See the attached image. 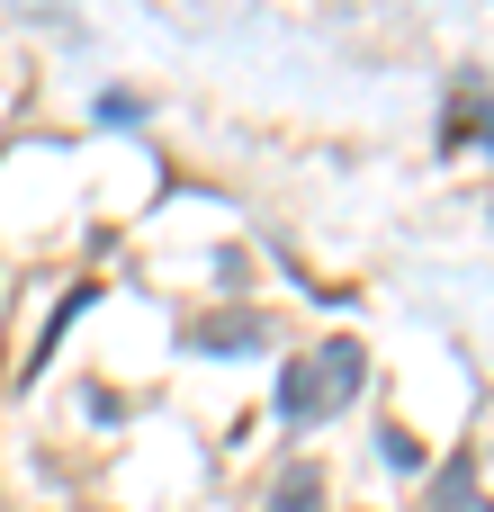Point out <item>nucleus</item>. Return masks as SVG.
<instances>
[{"label": "nucleus", "mask_w": 494, "mask_h": 512, "mask_svg": "<svg viewBox=\"0 0 494 512\" xmlns=\"http://www.w3.org/2000/svg\"><path fill=\"white\" fill-rule=\"evenodd\" d=\"M360 378H369V351H360V342L306 351L297 369H279V423H288V432H315L324 414H342V405L360 396Z\"/></svg>", "instance_id": "obj_1"}, {"label": "nucleus", "mask_w": 494, "mask_h": 512, "mask_svg": "<svg viewBox=\"0 0 494 512\" xmlns=\"http://www.w3.org/2000/svg\"><path fill=\"white\" fill-rule=\"evenodd\" d=\"M423 512H486V495H477V459H468V450L432 477V504H423Z\"/></svg>", "instance_id": "obj_2"}, {"label": "nucleus", "mask_w": 494, "mask_h": 512, "mask_svg": "<svg viewBox=\"0 0 494 512\" xmlns=\"http://www.w3.org/2000/svg\"><path fill=\"white\" fill-rule=\"evenodd\" d=\"M261 512H324V468H315V459H297V468L270 486V504H261Z\"/></svg>", "instance_id": "obj_3"}, {"label": "nucleus", "mask_w": 494, "mask_h": 512, "mask_svg": "<svg viewBox=\"0 0 494 512\" xmlns=\"http://www.w3.org/2000/svg\"><path fill=\"white\" fill-rule=\"evenodd\" d=\"M261 342V315H216V324H198V351H252Z\"/></svg>", "instance_id": "obj_4"}, {"label": "nucleus", "mask_w": 494, "mask_h": 512, "mask_svg": "<svg viewBox=\"0 0 494 512\" xmlns=\"http://www.w3.org/2000/svg\"><path fill=\"white\" fill-rule=\"evenodd\" d=\"M387 468H405V477H414V468H423V450H414V432H405V423H396V432H387Z\"/></svg>", "instance_id": "obj_5"}]
</instances>
